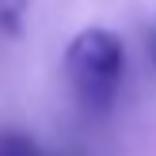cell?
<instances>
[{
  "label": "cell",
  "mask_w": 156,
  "mask_h": 156,
  "mask_svg": "<svg viewBox=\"0 0 156 156\" xmlns=\"http://www.w3.org/2000/svg\"><path fill=\"white\" fill-rule=\"evenodd\" d=\"M122 73H126V50H122V38L111 34L107 27H88L69 42L65 80L84 114H107L114 107Z\"/></svg>",
  "instance_id": "1"
},
{
  "label": "cell",
  "mask_w": 156,
  "mask_h": 156,
  "mask_svg": "<svg viewBox=\"0 0 156 156\" xmlns=\"http://www.w3.org/2000/svg\"><path fill=\"white\" fill-rule=\"evenodd\" d=\"M0 156H46L38 141L19 129H0Z\"/></svg>",
  "instance_id": "2"
},
{
  "label": "cell",
  "mask_w": 156,
  "mask_h": 156,
  "mask_svg": "<svg viewBox=\"0 0 156 156\" xmlns=\"http://www.w3.org/2000/svg\"><path fill=\"white\" fill-rule=\"evenodd\" d=\"M27 8H30V0H0V27L15 30L27 15Z\"/></svg>",
  "instance_id": "3"
},
{
  "label": "cell",
  "mask_w": 156,
  "mask_h": 156,
  "mask_svg": "<svg viewBox=\"0 0 156 156\" xmlns=\"http://www.w3.org/2000/svg\"><path fill=\"white\" fill-rule=\"evenodd\" d=\"M152 57H156V50H152Z\"/></svg>",
  "instance_id": "4"
}]
</instances>
